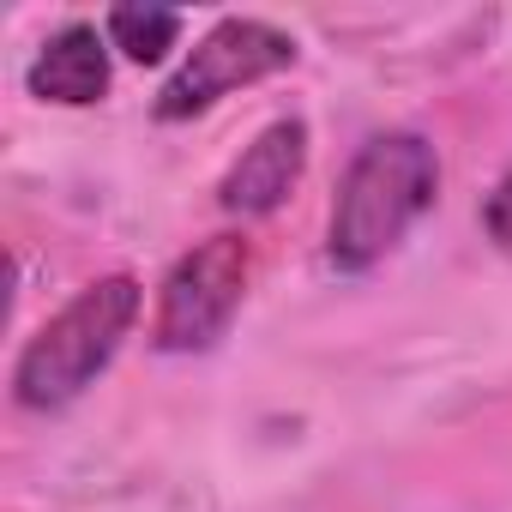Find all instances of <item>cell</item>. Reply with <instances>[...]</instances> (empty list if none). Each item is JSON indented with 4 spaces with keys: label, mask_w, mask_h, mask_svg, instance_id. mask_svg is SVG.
<instances>
[{
    "label": "cell",
    "mask_w": 512,
    "mask_h": 512,
    "mask_svg": "<svg viewBox=\"0 0 512 512\" xmlns=\"http://www.w3.org/2000/svg\"><path fill=\"white\" fill-rule=\"evenodd\" d=\"M440 193V157L422 133H374L338 187L332 229H326V260L332 272L356 278L374 272L386 253L434 211Z\"/></svg>",
    "instance_id": "6da1fadb"
},
{
    "label": "cell",
    "mask_w": 512,
    "mask_h": 512,
    "mask_svg": "<svg viewBox=\"0 0 512 512\" xmlns=\"http://www.w3.org/2000/svg\"><path fill=\"white\" fill-rule=\"evenodd\" d=\"M482 229H488V235L512 253V175L488 193V205H482Z\"/></svg>",
    "instance_id": "ba28073f"
},
{
    "label": "cell",
    "mask_w": 512,
    "mask_h": 512,
    "mask_svg": "<svg viewBox=\"0 0 512 512\" xmlns=\"http://www.w3.org/2000/svg\"><path fill=\"white\" fill-rule=\"evenodd\" d=\"M284 67H296V37L290 31H278L266 19H223L187 49L175 79L157 91V121H193L217 97H229L241 85H260Z\"/></svg>",
    "instance_id": "277c9868"
},
{
    "label": "cell",
    "mask_w": 512,
    "mask_h": 512,
    "mask_svg": "<svg viewBox=\"0 0 512 512\" xmlns=\"http://www.w3.org/2000/svg\"><path fill=\"white\" fill-rule=\"evenodd\" d=\"M103 37H109V49H121L127 61H139V67H157L169 49H175V37H181V13L175 7H115L109 19H103Z\"/></svg>",
    "instance_id": "52a82bcc"
},
{
    "label": "cell",
    "mask_w": 512,
    "mask_h": 512,
    "mask_svg": "<svg viewBox=\"0 0 512 512\" xmlns=\"http://www.w3.org/2000/svg\"><path fill=\"white\" fill-rule=\"evenodd\" d=\"M302 169H308V121L284 115L229 163V175L217 181V205L229 217H272L296 193Z\"/></svg>",
    "instance_id": "5b68a950"
},
{
    "label": "cell",
    "mask_w": 512,
    "mask_h": 512,
    "mask_svg": "<svg viewBox=\"0 0 512 512\" xmlns=\"http://www.w3.org/2000/svg\"><path fill=\"white\" fill-rule=\"evenodd\" d=\"M139 302H145V296H139V284H133L127 272L85 284L55 320H43V326L25 338V350H19V362H13V398H19L25 410H37V416L67 410L73 398H85V386L115 362L121 338L133 332Z\"/></svg>",
    "instance_id": "7a4b0ae2"
},
{
    "label": "cell",
    "mask_w": 512,
    "mask_h": 512,
    "mask_svg": "<svg viewBox=\"0 0 512 512\" xmlns=\"http://www.w3.org/2000/svg\"><path fill=\"white\" fill-rule=\"evenodd\" d=\"M247 241L241 235H211L199 241L193 253H181L175 272L163 278V296H157V326H151V344L163 356H199L211 350L241 296H247Z\"/></svg>",
    "instance_id": "3957f363"
},
{
    "label": "cell",
    "mask_w": 512,
    "mask_h": 512,
    "mask_svg": "<svg viewBox=\"0 0 512 512\" xmlns=\"http://www.w3.org/2000/svg\"><path fill=\"white\" fill-rule=\"evenodd\" d=\"M25 91L61 109H91L109 97V37L97 25H61L25 67Z\"/></svg>",
    "instance_id": "8992f818"
}]
</instances>
